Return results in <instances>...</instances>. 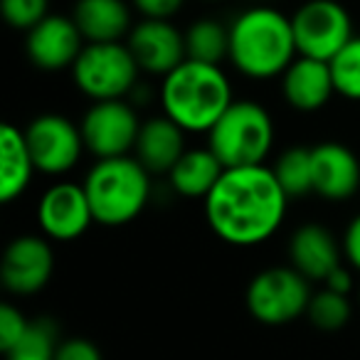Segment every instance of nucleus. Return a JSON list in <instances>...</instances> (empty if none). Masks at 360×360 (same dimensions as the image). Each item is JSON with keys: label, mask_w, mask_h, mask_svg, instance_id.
Returning <instances> with one entry per match:
<instances>
[{"label": "nucleus", "mask_w": 360, "mask_h": 360, "mask_svg": "<svg viewBox=\"0 0 360 360\" xmlns=\"http://www.w3.org/2000/svg\"><path fill=\"white\" fill-rule=\"evenodd\" d=\"M141 124L143 121L126 99L94 101L79 124L84 148L96 160L129 155L136 148Z\"/></svg>", "instance_id": "1a4fd4ad"}, {"label": "nucleus", "mask_w": 360, "mask_h": 360, "mask_svg": "<svg viewBox=\"0 0 360 360\" xmlns=\"http://www.w3.org/2000/svg\"><path fill=\"white\" fill-rule=\"evenodd\" d=\"M131 6L150 20H170L183 8V0H131Z\"/></svg>", "instance_id": "c756f323"}, {"label": "nucleus", "mask_w": 360, "mask_h": 360, "mask_svg": "<svg viewBox=\"0 0 360 360\" xmlns=\"http://www.w3.org/2000/svg\"><path fill=\"white\" fill-rule=\"evenodd\" d=\"M22 131L35 168L45 175L70 173L86 150L82 129L62 114H40Z\"/></svg>", "instance_id": "9d476101"}, {"label": "nucleus", "mask_w": 360, "mask_h": 360, "mask_svg": "<svg viewBox=\"0 0 360 360\" xmlns=\"http://www.w3.org/2000/svg\"><path fill=\"white\" fill-rule=\"evenodd\" d=\"M281 94L296 111H319L335 94L330 65L311 57H296L281 75Z\"/></svg>", "instance_id": "f3484780"}, {"label": "nucleus", "mask_w": 360, "mask_h": 360, "mask_svg": "<svg viewBox=\"0 0 360 360\" xmlns=\"http://www.w3.org/2000/svg\"><path fill=\"white\" fill-rule=\"evenodd\" d=\"M0 13L15 30H32L50 15V0H0Z\"/></svg>", "instance_id": "bb28decb"}, {"label": "nucleus", "mask_w": 360, "mask_h": 360, "mask_svg": "<svg viewBox=\"0 0 360 360\" xmlns=\"http://www.w3.org/2000/svg\"><path fill=\"white\" fill-rule=\"evenodd\" d=\"M186 55L188 60L222 65L230 60V25L217 20H198L186 30Z\"/></svg>", "instance_id": "4be33fe9"}, {"label": "nucleus", "mask_w": 360, "mask_h": 360, "mask_svg": "<svg viewBox=\"0 0 360 360\" xmlns=\"http://www.w3.org/2000/svg\"><path fill=\"white\" fill-rule=\"evenodd\" d=\"M84 45L86 42L72 15H52V13L32 30H27L25 37L27 57L32 65L45 72L67 70V67L72 70Z\"/></svg>", "instance_id": "4468645a"}, {"label": "nucleus", "mask_w": 360, "mask_h": 360, "mask_svg": "<svg viewBox=\"0 0 360 360\" xmlns=\"http://www.w3.org/2000/svg\"><path fill=\"white\" fill-rule=\"evenodd\" d=\"M326 289L335 291V294H343L348 296L350 291H353V271H350V266H343L340 264L335 271H330L328 279L323 281Z\"/></svg>", "instance_id": "2f4dec72"}, {"label": "nucleus", "mask_w": 360, "mask_h": 360, "mask_svg": "<svg viewBox=\"0 0 360 360\" xmlns=\"http://www.w3.org/2000/svg\"><path fill=\"white\" fill-rule=\"evenodd\" d=\"M350 299L343 294H335L330 289H321L311 296L309 304V321L321 330H340L350 321Z\"/></svg>", "instance_id": "a878e982"}, {"label": "nucleus", "mask_w": 360, "mask_h": 360, "mask_svg": "<svg viewBox=\"0 0 360 360\" xmlns=\"http://www.w3.org/2000/svg\"><path fill=\"white\" fill-rule=\"evenodd\" d=\"M72 20L77 22L86 45L121 42V37H129L134 30L126 0H77Z\"/></svg>", "instance_id": "6ab92c4d"}, {"label": "nucleus", "mask_w": 360, "mask_h": 360, "mask_svg": "<svg viewBox=\"0 0 360 360\" xmlns=\"http://www.w3.org/2000/svg\"><path fill=\"white\" fill-rule=\"evenodd\" d=\"M35 170L37 168L27 148L25 131L6 124L0 129V200H18L27 191Z\"/></svg>", "instance_id": "aec40b11"}, {"label": "nucleus", "mask_w": 360, "mask_h": 360, "mask_svg": "<svg viewBox=\"0 0 360 360\" xmlns=\"http://www.w3.org/2000/svg\"><path fill=\"white\" fill-rule=\"evenodd\" d=\"M186 150V131L168 116H155L141 124L134 155L150 175H168Z\"/></svg>", "instance_id": "a211bd4d"}, {"label": "nucleus", "mask_w": 360, "mask_h": 360, "mask_svg": "<svg viewBox=\"0 0 360 360\" xmlns=\"http://www.w3.org/2000/svg\"><path fill=\"white\" fill-rule=\"evenodd\" d=\"M94 222L121 227L134 222L150 200V173L136 155L96 160L84 178Z\"/></svg>", "instance_id": "20e7f679"}, {"label": "nucleus", "mask_w": 360, "mask_h": 360, "mask_svg": "<svg viewBox=\"0 0 360 360\" xmlns=\"http://www.w3.org/2000/svg\"><path fill=\"white\" fill-rule=\"evenodd\" d=\"M333 75L335 94L348 101H360V35H353L350 42L328 62Z\"/></svg>", "instance_id": "b1692460"}, {"label": "nucleus", "mask_w": 360, "mask_h": 360, "mask_svg": "<svg viewBox=\"0 0 360 360\" xmlns=\"http://www.w3.org/2000/svg\"><path fill=\"white\" fill-rule=\"evenodd\" d=\"M230 77L220 65L186 60L160 82L163 116L186 134H210V129L232 106Z\"/></svg>", "instance_id": "f03ea898"}, {"label": "nucleus", "mask_w": 360, "mask_h": 360, "mask_svg": "<svg viewBox=\"0 0 360 360\" xmlns=\"http://www.w3.org/2000/svg\"><path fill=\"white\" fill-rule=\"evenodd\" d=\"M299 57L291 18L269 6L242 11L230 25V62L250 79H274Z\"/></svg>", "instance_id": "7ed1b4c3"}, {"label": "nucleus", "mask_w": 360, "mask_h": 360, "mask_svg": "<svg viewBox=\"0 0 360 360\" xmlns=\"http://www.w3.org/2000/svg\"><path fill=\"white\" fill-rule=\"evenodd\" d=\"M60 333L50 319H37L30 323L27 335L8 353V360H55Z\"/></svg>", "instance_id": "393cba45"}, {"label": "nucleus", "mask_w": 360, "mask_h": 360, "mask_svg": "<svg viewBox=\"0 0 360 360\" xmlns=\"http://www.w3.org/2000/svg\"><path fill=\"white\" fill-rule=\"evenodd\" d=\"M289 262L309 281H326L343 264V245L319 222L301 225L289 240Z\"/></svg>", "instance_id": "dca6fc26"}, {"label": "nucleus", "mask_w": 360, "mask_h": 360, "mask_svg": "<svg viewBox=\"0 0 360 360\" xmlns=\"http://www.w3.org/2000/svg\"><path fill=\"white\" fill-rule=\"evenodd\" d=\"M274 146V121L257 101L237 99L207 134V148L225 168L264 165Z\"/></svg>", "instance_id": "39448f33"}, {"label": "nucleus", "mask_w": 360, "mask_h": 360, "mask_svg": "<svg viewBox=\"0 0 360 360\" xmlns=\"http://www.w3.org/2000/svg\"><path fill=\"white\" fill-rule=\"evenodd\" d=\"M139 62L126 42H99L84 45L72 67L77 89L94 101L124 99L139 84Z\"/></svg>", "instance_id": "423d86ee"}, {"label": "nucleus", "mask_w": 360, "mask_h": 360, "mask_svg": "<svg viewBox=\"0 0 360 360\" xmlns=\"http://www.w3.org/2000/svg\"><path fill=\"white\" fill-rule=\"evenodd\" d=\"M314 193L328 202H343L360 188V160L348 146L326 141L311 148Z\"/></svg>", "instance_id": "2eb2a0df"}, {"label": "nucleus", "mask_w": 360, "mask_h": 360, "mask_svg": "<svg viewBox=\"0 0 360 360\" xmlns=\"http://www.w3.org/2000/svg\"><path fill=\"white\" fill-rule=\"evenodd\" d=\"M299 57L330 62L350 42L353 20L335 0H309L291 15Z\"/></svg>", "instance_id": "6e6552de"}, {"label": "nucleus", "mask_w": 360, "mask_h": 360, "mask_svg": "<svg viewBox=\"0 0 360 360\" xmlns=\"http://www.w3.org/2000/svg\"><path fill=\"white\" fill-rule=\"evenodd\" d=\"M311 281L294 266H269L247 286V309L259 323L284 326L309 311Z\"/></svg>", "instance_id": "0eeeda50"}, {"label": "nucleus", "mask_w": 360, "mask_h": 360, "mask_svg": "<svg viewBox=\"0 0 360 360\" xmlns=\"http://www.w3.org/2000/svg\"><path fill=\"white\" fill-rule=\"evenodd\" d=\"M55 269V255L45 237L20 235L8 245L0 266V279L8 291L32 296L47 286Z\"/></svg>", "instance_id": "f8f14e48"}, {"label": "nucleus", "mask_w": 360, "mask_h": 360, "mask_svg": "<svg viewBox=\"0 0 360 360\" xmlns=\"http://www.w3.org/2000/svg\"><path fill=\"white\" fill-rule=\"evenodd\" d=\"M126 45L139 62L141 72H148V75L165 77L188 60L186 32H180L170 20L143 18L129 32Z\"/></svg>", "instance_id": "ddd939ff"}, {"label": "nucleus", "mask_w": 360, "mask_h": 360, "mask_svg": "<svg viewBox=\"0 0 360 360\" xmlns=\"http://www.w3.org/2000/svg\"><path fill=\"white\" fill-rule=\"evenodd\" d=\"M222 173H225V165L207 146L205 148H188L168 173V183L180 198L205 200L212 188L217 186V180L222 178Z\"/></svg>", "instance_id": "412c9836"}, {"label": "nucleus", "mask_w": 360, "mask_h": 360, "mask_svg": "<svg viewBox=\"0 0 360 360\" xmlns=\"http://www.w3.org/2000/svg\"><path fill=\"white\" fill-rule=\"evenodd\" d=\"M340 245H343V259L348 262V266L360 271V215H355L348 222Z\"/></svg>", "instance_id": "7c9ffc66"}, {"label": "nucleus", "mask_w": 360, "mask_h": 360, "mask_svg": "<svg viewBox=\"0 0 360 360\" xmlns=\"http://www.w3.org/2000/svg\"><path fill=\"white\" fill-rule=\"evenodd\" d=\"M207 3H217V0H207Z\"/></svg>", "instance_id": "72a5a7b5"}, {"label": "nucleus", "mask_w": 360, "mask_h": 360, "mask_svg": "<svg viewBox=\"0 0 360 360\" xmlns=\"http://www.w3.org/2000/svg\"><path fill=\"white\" fill-rule=\"evenodd\" d=\"M202 202L210 230L235 247H255L276 235L289 207V198L269 165L225 168Z\"/></svg>", "instance_id": "f257e3e1"}, {"label": "nucleus", "mask_w": 360, "mask_h": 360, "mask_svg": "<svg viewBox=\"0 0 360 360\" xmlns=\"http://www.w3.org/2000/svg\"><path fill=\"white\" fill-rule=\"evenodd\" d=\"M55 360H101V350L86 338H67L57 345Z\"/></svg>", "instance_id": "c85d7f7f"}, {"label": "nucleus", "mask_w": 360, "mask_h": 360, "mask_svg": "<svg viewBox=\"0 0 360 360\" xmlns=\"http://www.w3.org/2000/svg\"><path fill=\"white\" fill-rule=\"evenodd\" d=\"M37 222L47 240H79L94 222V212H91L84 186L72 183V180H60L47 188L37 202Z\"/></svg>", "instance_id": "9b49d317"}, {"label": "nucleus", "mask_w": 360, "mask_h": 360, "mask_svg": "<svg viewBox=\"0 0 360 360\" xmlns=\"http://www.w3.org/2000/svg\"><path fill=\"white\" fill-rule=\"evenodd\" d=\"M358 304H360V286H358Z\"/></svg>", "instance_id": "473e14b6"}, {"label": "nucleus", "mask_w": 360, "mask_h": 360, "mask_svg": "<svg viewBox=\"0 0 360 360\" xmlns=\"http://www.w3.org/2000/svg\"><path fill=\"white\" fill-rule=\"evenodd\" d=\"M271 170H274L281 191L286 193L289 200L314 193V158H311V148H304V146L286 148L276 158V163L271 165Z\"/></svg>", "instance_id": "5701e85b"}, {"label": "nucleus", "mask_w": 360, "mask_h": 360, "mask_svg": "<svg viewBox=\"0 0 360 360\" xmlns=\"http://www.w3.org/2000/svg\"><path fill=\"white\" fill-rule=\"evenodd\" d=\"M30 323L32 321H27L25 316H22V311H18L15 306H11V304L0 306V348L6 350V353H11V350L27 335Z\"/></svg>", "instance_id": "cd10ccee"}]
</instances>
